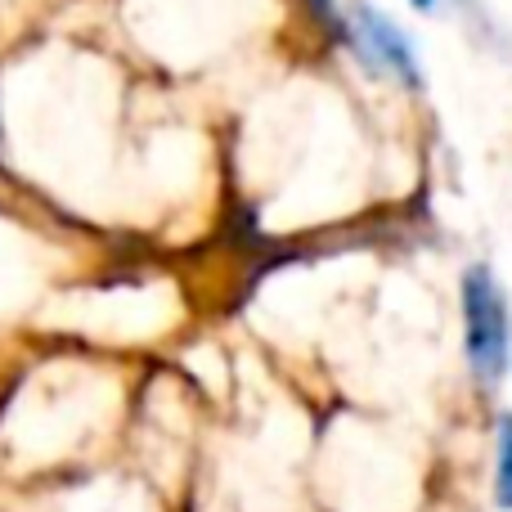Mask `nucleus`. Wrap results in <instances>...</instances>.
I'll return each instance as SVG.
<instances>
[{
  "instance_id": "nucleus-1",
  "label": "nucleus",
  "mask_w": 512,
  "mask_h": 512,
  "mask_svg": "<svg viewBox=\"0 0 512 512\" xmlns=\"http://www.w3.org/2000/svg\"><path fill=\"white\" fill-rule=\"evenodd\" d=\"M463 328H468L472 373L486 382H504L512 355V315L504 288L486 265H472L463 274Z\"/></svg>"
},
{
  "instance_id": "nucleus-2",
  "label": "nucleus",
  "mask_w": 512,
  "mask_h": 512,
  "mask_svg": "<svg viewBox=\"0 0 512 512\" xmlns=\"http://www.w3.org/2000/svg\"><path fill=\"white\" fill-rule=\"evenodd\" d=\"M342 36L351 41V50L360 54L364 68L387 72V77L405 81V86H423V63H418V50L409 41V32H400L382 9L373 5H351L346 9Z\"/></svg>"
},
{
  "instance_id": "nucleus-3",
  "label": "nucleus",
  "mask_w": 512,
  "mask_h": 512,
  "mask_svg": "<svg viewBox=\"0 0 512 512\" xmlns=\"http://www.w3.org/2000/svg\"><path fill=\"white\" fill-rule=\"evenodd\" d=\"M499 508L512 512V414L499 418V477H495Z\"/></svg>"
},
{
  "instance_id": "nucleus-4",
  "label": "nucleus",
  "mask_w": 512,
  "mask_h": 512,
  "mask_svg": "<svg viewBox=\"0 0 512 512\" xmlns=\"http://www.w3.org/2000/svg\"><path fill=\"white\" fill-rule=\"evenodd\" d=\"M414 5H418V9H432V5H436V0H414Z\"/></svg>"
}]
</instances>
